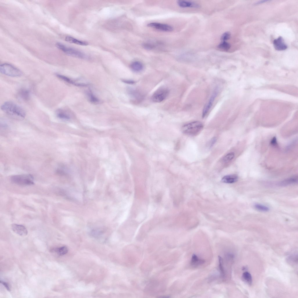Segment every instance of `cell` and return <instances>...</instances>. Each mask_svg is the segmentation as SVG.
<instances>
[{
  "label": "cell",
  "instance_id": "18",
  "mask_svg": "<svg viewBox=\"0 0 298 298\" xmlns=\"http://www.w3.org/2000/svg\"><path fill=\"white\" fill-rule=\"evenodd\" d=\"M205 262V261L203 259L198 258L195 254L192 255L191 261V265L197 266L203 264Z\"/></svg>",
  "mask_w": 298,
  "mask_h": 298
},
{
  "label": "cell",
  "instance_id": "15",
  "mask_svg": "<svg viewBox=\"0 0 298 298\" xmlns=\"http://www.w3.org/2000/svg\"><path fill=\"white\" fill-rule=\"evenodd\" d=\"M65 40L70 43L81 45L86 46L88 44V43L86 42L79 40L70 36H66Z\"/></svg>",
  "mask_w": 298,
  "mask_h": 298
},
{
  "label": "cell",
  "instance_id": "12",
  "mask_svg": "<svg viewBox=\"0 0 298 298\" xmlns=\"http://www.w3.org/2000/svg\"><path fill=\"white\" fill-rule=\"evenodd\" d=\"M56 75L58 78L68 83L74 85L76 86H86L87 85V84L83 83H76L68 77L60 74H56Z\"/></svg>",
  "mask_w": 298,
  "mask_h": 298
},
{
  "label": "cell",
  "instance_id": "9",
  "mask_svg": "<svg viewBox=\"0 0 298 298\" xmlns=\"http://www.w3.org/2000/svg\"><path fill=\"white\" fill-rule=\"evenodd\" d=\"M11 227L14 232L21 236H24L27 234V229L23 225L14 224Z\"/></svg>",
  "mask_w": 298,
  "mask_h": 298
},
{
  "label": "cell",
  "instance_id": "5",
  "mask_svg": "<svg viewBox=\"0 0 298 298\" xmlns=\"http://www.w3.org/2000/svg\"><path fill=\"white\" fill-rule=\"evenodd\" d=\"M56 47L68 55L80 58H85V55L81 52L73 48L68 47L60 42L56 44Z\"/></svg>",
  "mask_w": 298,
  "mask_h": 298
},
{
  "label": "cell",
  "instance_id": "19",
  "mask_svg": "<svg viewBox=\"0 0 298 298\" xmlns=\"http://www.w3.org/2000/svg\"><path fill=\"white\" fill-rule=\"evenodd\" d=\"M57 117L61 119L68 120L70 119L69 116L64 110L58 109L56 112Z\"/></svg>",
  "mask_w": 298,
  "mask_h": 298
},
{
  "label": "cell",
  "instance_id": "3",
  "mask_svg": "<svg viewBox=\"0 0 298 298\" xmlns=\"http://www.w3.org/2000/svg\"><path fill=\"white\" fill-rule=\"evenodd\" d=\"M33 177L31 174H21L14 175L11 177L12 182L20 185H29L34 184Z\"/></svg>",
  "mask_w": 298,
  "mask_h": 298
},
{
  "label": "cell",
  "instance_id": "1",
  "mask_svg": "<svg viewBox=\"0 0 298 298\" xmlns=\"http://www.w3.org/2000/svg\"><path fill=\"white\" fill-rule=\"evenodd\" d=\"M1 110L12 118L18 120L23 119L26 113L21 107L11 101H7L1 106Z\"/></svg>",
  "mask_w": 298,
  "mask_h": 298
},
{
  "label": "cell",
  "instance_id": "20",
  "mask_svg": "<svg viewBox=\"0 0 298 298\" xmlns=\"http://www.w3.org/2000/svg\"><path fill=\"white\" fill-rule=\"evenodd\" d=\"M242 279L243 280L248 284L250 285L252 283V277L251 274L247 272H244L242 275Z\"/></svg>",
  "mask_w": 298,
  "mask_h": 298
},
{
  "label": "cell",
  "instance_id": "32",
  "mask_svg": "<svg viewBox=\"0 0 298 298\" xmlns=\"http://www.w3.org/2000/svg\"><path fill=\"white\" fill-rule=\"evenodd\" d=\"M123 81L125 83L130 84H132L135 83L134 81L131 80H123Z\"/></svg>",
  "mask_w": 298,
  "mask_h": 298
},
{
  "label": "cell",
  "instance_id": "25",
  "mask_svg": "<svg viewBox=\"0 0 298 298\" xmlns=\"http://www.w3.org/2000/svg\"><path fill=\"white\" fill-rule=\"evenodd\" d=\"M254 206L256 209L261 211L267 212L269 210V208L268 207L261 204H256Z\"/></svg>",
  "mask_w": 298,
  "mask_h": 298
},
{
  "label": "cell",
  "instance_id": "11",
  "mask_svg": "<svg viewBox=\"0 0 298 298\" xmlns=\"http://www.w3.org/2000/svg\"><path fill=\"white\" fill-rule=\"evenodd\" d=\"M177 3L180 7L182 8H198L200 7L198 3L189 1L178 0Z\"/></svg>",
  "mask_w": 298,
  "mask_h": 298
},
{
  "label": "cell",
  "instance_id": "30",
  "mask_svg": "<svg viewBox=\"0 0 298 298\" xmlns=\"http://www.w3.org/2000/svg\"><path fill=\"white\" fill-rule=\"evenodd\" d=\"M270 144L273 146H276L278 145L276 138V137H274L271 140Z\"/></svg>",
  "mask_w": 298,
  "mask_h": 298
},
{
  "label": "cell",
  "instance_id": "27",
  "mask_svg": "<svg viewBox=\"0 0 298 298\" xmlns=\"http://www.w3.org/2000/svg\"><path fill=\"white\" fill-rule=\"evenodd\" d=\"M230 34L228 32L224 33L221 35V39L223 41H226L230 38Z\"/></svg>",
  "mask_w": 298,
  "mask_h": 298
},
{
  "label": "cell",
  "instance_id": "28",
  "mask_svg": "<svg viewBox=\"0 0 298 298\" xmlns=\"http://www.w3.org/2000/svg\"><path fill=\"white\" fill-rule=\"evenodd\" d=\"M143 47L145 49L148 50H151L154 47V45L148 42L144 43L142 44Z\"/></svg>",
  "mask_w": 298,
  "mask_h": 298
},
{
  "label": "cell",
  "instance_id": "2",
  "mask_svg": "<svg viewBox=\"0 0 298 298\" xmlns=\"http://www.w3.org/2000/svg\"><path fill=\"white\" fill-rule=\"evenodd\" d=\"M203 124L199 121H193L183 125L182 128V132L184 134L195 136L198 134L203 127Z\"/></svg>",
  "mask_w": 298,
  "mask_h": 298
},
{
  "label": "cell",
  "instance_id": "13",
  "mask_svg": "<svg viewBox=\"0 0 298 298\" xmlns=\"http://www.w3.org/2000/svg\"><path fill=\"white\" fill-rule=\"evenodd\" d=\"M17 94L18 97L23 100L27 101L30 99V93L29 90L28 89H21L19 90Z\"/></svg>",
  "mask_w": 298,
  "mask_h": 298
},
{
  "label": "cell",
  "instance_id": "4",
  "mask_svg": "<svg viewBox=\"0 0 298 298\" xmlns=\"http://www.w3.org/2000/svg\"><path fill=\"white\" fill-rule=\"evenodd\" d=\"M0 72L2 74L12 77H18L22 75V72L19 69L7 63L0 65Z\"/></svg>",
  "mask_w": 298,
  "mask_h": 298
},
{
  "label": "cell",
  "instance_id": "16",
  "mask_svg": "<svg viewBox=\"0 0 298 298\" xmlns=\"http://www.w3.org/2000/svg\"><path fill=\"white\" fill-rule=\"evenodd\" d=\"M298 178L295 176L285 179L279 183L280 186H286L297 182Z\"/></svg>",
  "mask_w": 298,
  "mask_h": 298
},
{
  "label": "cell",
  "instance_id": "21",
  "mask_svg": "<svg viewBox=\"0 0 298 298\" xmlns=\"http://www.w3.org/2000/svg\"><path fill=\"white\" fill-rule=\"evenodd\" d=\"M87 95L88 99L90 102L93 103H97L99 102V100L93 93L91 90L88 91Z\"/></svg>",
  "mask_w": 298,
  "mask_h": 298
},
{
  "label": "cell",
  "instance_id": "10",
  "mask_svg": "<svg viewBox=\"0 0 298 298\" xmlns=\"http://www.w3.org/2000/svg\"><path fill=\"white\" fill-rule=\"evenodd\" d=\"M274 46L275 49L278 51H283L286 49L288 47L285 43L283 39L281 36L274 39L273 41Z\"/></svg>",
  "mask_w": 298,
  "mask_h": 298
},
{
  "label": "cell",
  "instance_id": "6",
  "mask_svg": "<svg viewBox=\"0 0 298 298\" xmlns=\"http://www.w3.org/2000/svg\"><path fill=\"white\" fill-rule=\"evenodd\" d=\"M168 93V90L167 87L161 86L154 93L152 97V100L155 102H161L166 98Z\"/></svg>",
  "mask_w": 298,
  "mask_h": 298
},
{
  "label": "cell",
  "instance_id": "23",
  "mask_svg": "<svg viewBox=\"0 0 298 298\" xmlns=\"http://www.w3.org/2000/svg\"><path fill=\"white\" fill-rule=\"evenodd\" d=\"M55 251L59 255L62 256L67 253L68 249L66 246H63L55 249Z\"/></svg>",
  "mask_w": 298,
  "mask_h": 298
},
{
  "label": "cell",
  "instance_id": "7",
  "mask_svg": "<svg viewBox=\"0 0 298 298\" xmlns=\"http://www.w3.org/2000/svg\"><path fill=\"white\" fill-rule=\"evenodd\" d=\"M219 92V88L216 87L214 89L208 101L205 105L203 110L202 117L204 118L207 115L211 108Z\"/></svg>",
  "mask_w": 298,
  "mask_h": 298
},
{
  "label": "cell",
  "instance_id": "22",
  "mask_svg": "<svg viewBox=\"0 0 298 298\" xmlns=\"http://www.w3.org/2000/svg\"><path fill=\"white\" fill-rule=\"evenodd\" d=\"M218 258L219 260V267L221 276L222 278L224 279L225 276V274L223 265V260L222 258L219 256H218Z\"/></svg>",
  "mask_w": 298,
  "mask_h": 298
},
{
  "label": "cell",
  "instance_id": "33",
  "mask_svg": "<svg viewBox=\"0 0 298 298\" xmlns=\"http://www.w3.org/2000/svg\"><path fill=\"white\" fill-rule=\"evenodd\" d=\"M268 1L267 0H262L261 1H258V2L256 3L255 4H259L265 2H266Z\"/></svg>",
  "mask_w": 298,
  "mask_h": 298
},
{
  "label": "cell",
  "instance_id": "8",
  "mask_svg": "<svg viewBox=\"0 0 298 298\" xmlns=\"http://www.w3.org/2000/svg\"><path fill=\"white\" fill-rule=\"evenodd\" d=\"M147 26L164 32H170L173 30V27L170 25L158 22L150 23L147 24Z\"/></svg>",
  "mask_w": 298,
  "mask_h": 298
},
{
  "label": "cell",
  "instance_id": "31",
  "mask_svg": "<svg viewBox=\"0 0 298 298\" xmlns=\"http://www.w3.org/2000/svg\"><path fill=\"white\" fill-rule=\"evenodd\" d=\"M0 283L3 284L6 288V289L8 291H10V288L8 284L4 281H0Z\"/></svg>",
  "mask_w": 298,
  "mask_h": 298
},
{
  "label": "cell",
  "instance_id": "29",
  "mask_svg": "<svg viewBox=\"0 0 298 298\" xmlns=\"http://www.w3.org/2000/svg\"><path fill=\"white\" fill-rule=\"evenodd\" d=\"M216 140L217 139L216 137H213L210 140V141H209L207 144L208 146V147H209V148H211V147H212L215 143L216 141Z\"/></svg>",
  "mask_w": 298,
  "mask_h": 298
},
{
  "label": "cell",
  "instance_id": "17",
  "mask_svg": "<svg viewBox=\"0 0 298 298\" xmlns=\"http://www.w3.org/2000/svg\"><path fill=\"white\" fill-rule=\"evenodd\" d=\"M143 67V64L140 61H135L133 62L130 64V68L132 70L135 72L141 71Z\"/></svg>",
  "mask_w": 298,
  "mask_h": 298
},
{
  "label": "cell",
  "instance_id": "26",
  "mask_svg": "<svg viewBox=\"0 0 298 298\" xmlns=\"http://www.w3.org/2000/svg\"><path fill=\"white\" fill-rule=\"evenodd\" d=\"M235 156L233 152H231L228 153L223 158V161L225 162H229L232 160Z\"/></svg>",
  "mask_w": 298,
  "mask_h": 298
},
{
  "label": "cell",
  "instance_id": "24",
  "mask_svg": "<svg viewBox=\"0 0 298 298\" xmlns=\"http://www.w3.org/2000/svg\"><path fill=\"white\" fill-rule=\"evenodd\" d=\"M230 44L227 42L222 41L218 45V47L221 49L227 51L230 49Z\"/></svg>",
  "mask_w": 298,
  "mask_h": 298
},
{
  "label": "cell",
  "instance_id": "14",
  "mask_svg": "<svg viewBox=\"0 0 298 298\" xmlns=\"http://www.w3.org/2000/svg\"><path fill=\"white\" fill-rule=\"evenodd\" d=\"M238 179V177L235 175H230L224 177L221 179L223 182L227 183H232L236 182Z\"/></svg>",
  "mask_w": 298,
  "mask_h": 298
}]
</instances>
